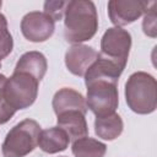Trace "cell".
<instances>
[{"label":"cell","instance_id":"6da1fadb","mask_svg":"<svg viewBox=\"0 0 157 157\" xmlns=\"http://www.w3.org/2000/svg\"><path fill=\"white\" fill-rule=\"evenodd\" d=\"M64 37L69 43L81 44L90 40L98 29L96 6L90 0L69 1L64 15Z\"/></svg>","mask_w":157,"mask_h":157},{"label":"cell","instance_id":"7a4b0ae2","mask_svg":"<svg viewBox=\"0 0 157 157\" xmlns=\"http://www.w3.org/2000/svg\"><path fill=\"white\" fill-rule=\"evenodd\" d=\"M125 99L137 114H151L157 108L156 78L144 71L134 72L125 83Z\"/></svg>","mask_w":157,"mask_h":157},{"label":"cell","instance_id":"3957f363","mask_svg":"<svg viewBox=\"0 0 157 157\" xmlns=\"http://www.w3.org/2000/svg\"><path fill=\"white\" fill-rule=\"evenodd\" d=\"M40 125L33 119L16 124L7 134L1 146L4 157H25L38 146Z\"/></svg>","mask_w":157,"mask_h":157},{"label":"cell","instance_id":"277c9868","mask_svg":"<svg viewBox=\"0 0 157 157\" xmlns=\"http://www.w3.org/2000/svg\"><path fill=\"white\" fill-rule=\"evenodd\" d=\"M87 97L86 105L96 118L108 117L115 113V109L119 104V93L118 83L112 81H92L86 83Z\"/></svg>","mask_w":157,"mask_h":157},{"label":"cell","instance_id":"5b68a950","mask_svg":"<svg viewBox=\"0 0 157 157\" xmlns=\"http://www.w3.org/2000/svg\"><path fill=\"white\" fill-rule=\"evenodd\" d=\"M39 82L31 75L25 72H13L6 80L4 87V97L15 109H26L31 107L38 96Z\"/></svg>","mask_w":157,"mask_h":157},{"label":"cell","instance_id":"8992f818","mask_svg":"<svg viewBox=\"0 0 157 157\" xmlns=\"http://www.w3.org/2000/svg\"><path fill=\"white\" fill-rule=\"evenodd\" d=\"M131 48V36L121 27L108 28L101 39V52L103 55L121 64L128 63Z\"/></svg>","mask_w":157,"mask_h":157},{"label":"cell","instance_id":"52a82bcc","mask_svg":"<svg viewBox=\"0 0 157 157\" xmlns=\"http://www.w3.org/2000/svg\"><path fill=\"white\" fill-rule=\"evenodd\" d=\"M55 29V22L44 12L32 11L23 16L21 21V32L26 39L33 43H40L49 39Z\"/></svg>","mask_w":157,"mask_h":157},{"label":"cell","instance_id":"ba28073f","mask_svg":"<svg viewBox=\"0 0 157 157\" xmlns=\"http://www.w3.org/2000/svg\"><path fill=\"white\" fill-rule=\"evenodd\" d=\"M150 1L137 0H110L108 2V15L115 27H121L135 22L147 10Z\"/></svg>","mask_w":157,"mask_h":157},{"label":"cell","instance_id":"9c48e42d","mask_svg":"<svg viewBox=\"0 0 157 157\" xmlns=\"http://www.w3.org/2000/svg\"><path fill=\"white\" fill-rule=\"evenodd\" d=\"M125 64H121L114 59H110L102 53H98L94 63L87 69L85 74V83H90L92 81L104 80L117 82L125 69Z\"/></svg>","mask_w":157,"mask_h":157},{"label":"cell","instance_id":"30bf717a","mask_svg":"<svg viewBox=\"0 0 157 157\" xmlns=\"http://www.w3.org/2000/svg\"><path fill=\"white\" fill-rule=\"evenodd\" d=\"M98 53L85 44H72L65 53V65L76 76H85L87 69L94 63Z\"/></svg>","mask_w":157,"mask_h":157},{"label":"cell","instance_id":"8fae6325","mask_svg":"<svg viewBox=\"0 0 157 157\" xmlns=\"http://www.w3.org/2000/svg\"><path fill=\"white\" fill-rule=\"evenodd\" d=\"M52 105L56 115L70 110H78L83 114H86L87 112L85 97L78 91L69 87H64L56 91V93L53 97Z\"/></svg>","mask_w":157,"mask_h":157},{"label":"cell","instance_id":"7c38bea8","mask_svg":"<svg viewBox=\"0 0 157 157\" xmlns=\"http://www.w3.org/2000/svg\"><path fill=\"white\" fill-rule=\"evenodd\" d=\"M58 117V126L63 129L70 140H78L87 136L88 126L85 118V114L78 110H70L61 113Z\"/></svg>","mask_w":157,"mask_h":157},{"label":"cell","instance_id":"4fadbf2b","mask_svg":"<svg viewBox=\"0 0 157 157\" xmlns=\"http://www.w3.org/2000/svg\"><path fill=\"white\" fill-rule=\"evenodd\" d=\"M48 69L45 56L40 52H27L17 61L13 72H25L33 76L38 82L44 77Z\"/></svg>","mask_w":157,"mask_h":157},{"label":"cell","instance_id":"5bb4252c","mask_svg":"<svg viewBox=\"0 0 157 157\" xmlns=\"http://www.w3.org/2000/svg\"><path fill=\"white\" fill-rule=\"evenodd\" d=\"M70 137L59 126L42 130L38 139L39 148L45 153H58L65 151L69 146Z\"/></svg>","mask_w":157,"mask_h":157},{"label":"cell","instance_id":"9a60e30c","mask_svg":"<svg viewBox=\"0 0 157 157\" xmlns=\"http://www.w3.org/2000/svg\"><path fill=\"white\" fill-rule=\"evenodd\" d=\"M124 129L123 119L119 114L113 113L108 117L96 118L94 120V132L98 137L108 141L118 139Z\"/></svg>","mask_w":157,"mask_h":157},{"label":"cell","instance_id":"2e32d148","mask_svg":"<svg viewBox=\"0 0 157 157\" xmlns=\"http://www.w3.org/2000/svg\"><path fill=\"white\" fill-rule=\"evenodd\" d=\"M72 153L75 157H104L107 146L92 137H81L72 144Z\"/></svg>","mask_w":157,"mask_h":157},{"label":"cell","instance_id":"e0dca14e","mask_svg":"<svg viewBox=\"0 0 157 157\" xmlns=\"http://www.w3.org/2000/svg\"><path fill=\"white\" fill-rule=\"evenodd\" d=\"M1 1H0V7H1ZM13 48V40L12 36L7 28V21L6 17L0 12V59L6 58Z\"/></svg>","mask_w":157,"mask_h":157},{"label":"cell","instance_id":"ac0fdd59","mask_svg":"<svg viewBox=\"0 0 157 157\" xmlns=\"http://www.w3.org/2000/svg\"><path fill=\"white\" fill-rule=\"evenodd\" d=\"M156 1H150V5L147 10L144 13V21H142V31L147 37L156 38L157 37V25H156Z\"/></svg>","mask_w":157,"mask_h":157},{"label":"cell","instance_id":"d6986e66","mask_svg":"<svg viewBox=\"0 0 157 157\" xmlns=\"http://www.w3.org/2000/svg\"><path fill=\"white\" fill-rule=\"evenodd\" d=\"M69 1H45L44 2V13H47L49 17H52L55 21H60L66 11V6H67Z\"/></svg>","mask_w":157,"mask_h":157},{"label":"cell","instance_id":"ffe728a7","mask_svg":"<svg viewBox=\"0 0 157 157\" xmlns=\"http://www.w3.org/2000/svg\"><path fill=\"white\" fill-rule=\"evenodd\" d=\"M16 113V110L7 103V101L4 97V90L0 91V124H5L7 123L13 114Z\"/></svg>","mask_w":157,"mask_h":157},{"label":"cell","instance_id":"44dd1931","mask_svg":"<svg viewBox=\"0 0 157 157\" xmlns=\"http://www.w3.org/2000/svg\"><path fill=\"white\" fill-rule=\"evenodd\" d=\"M6 77L2 75V74H0V91L1 90H4V87H5V83H6Z\"/></svg>","mask_w":157,"mask_h":157},{"label":"cell","instance_id":"7402d4cb","mask_svg":"<svg viewBox=\"0 0 157 157\" xmlns=\"http://www.w3.org/2000/svg\"><path fill=\"white\" fill-rule=\"evenodd\" d=\"M0 67H1V59H0Z\"/></svg>","mask_w":157,"mask_h":157},{"label":"cell","instance_id":"603a6c76","mask_svg":"<svg viewBox=\"0 0 157 157\" xmlns=\"http://www.w3.org/2000/svg\"><path fill=\"white\" fill-rule=\"evenodd\" d=\"M60 157H66V156H60Z\"/></svg>","mask_w":157,"mask_h":157}]
</instances>
